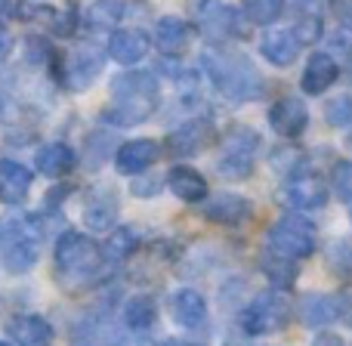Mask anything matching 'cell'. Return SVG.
Wrapping results in <instances>:
<instances>
[{"instance_id": "d6986e66", "label": "cell", "mask_w": 352, "mask_h": 346, "mask_svg": "<svg viewBox=\"0 0 352 346\" xmlns=\"http://www.w3.org/2000/svg\"><path fill=\"white\" fill-rule=\"evenodd\" d=\"M118 210H121V207H118L115 188L99 186V188H93L84 201V223L90 226L93 232H109L118 219Z\"/></svg>"}, {"instance_id": "7bdbcfd3", "label": "cell", "mask_w": 352, "mask_h": 346, "mask_svg": "<svg viewBox=\"0 0 352 346\" xmlns=\"http://www.w3.org/2000/svg\"><path fill=\"white\" fill-rule=\"evenodd\" d=\"M0 346H16V343H0Z\"/></svg>"}, {"instance_id": "484cf974", "label": "cell", "mask_w": 352, "mask_h": 346, "mask_svg": "<svg viewBox=\"0 0 352 346\" xmlns=\"http://www.w3.org/2000/svg\"><path fill=\"white\" fill-rule=\"evenodd\" d=\"M260 269L275 291H291V288L297 285V275H300L297 263L275 254V250H269V248L263 250V257H260Z\"/></svg>"}, {"instance_id": "5b68a950", "label": "cell", "mask_w": 352, "mask_h": 346, "mask_svg": "<svg viewBox=\"0 0 352 346\" xmlns=\"http://www.w3.org/2000/svg\"><path fill=\"white\" fill-rule=\"evenodd\" d=\"M256 152H260V133L254 127H235L226 130V136L219 140V155H217V171L223 180L241 182L254 173L256 164Z\"/></svg>"}, {"instance_id": "44dd1931", "label": "cell", "mask_w": 352, "mask_h": 346, "mask_svg": "<svg viewBox=\"0 0 352 346\" xmlns=\"http://www.w3.org/2000/svg\"><path fill=\"white\" fill-rule=\"evenodd\" d=\"M155 43L164 56H182L192 43V25L182 22L179 16H164L155 25Z\"/></svg>"}, {"instance_id": "4fadbf2b", "label": "cell", "mask_w": 352, "mask_h": 346, "mask_svg": "<svg viewBox=\"0 0 352 346\" xmlns=\"http://www.w3.org/2000/svg\"><path fill=\"white\" fill-rule=\"evenodd\" d=\"M99 72H102V53H99L96 47L84 43V47H74L72 53H68L65 84L72 87V90H87V87L99 78Z\"/></svg>"}, {"instance_id": "8fae6325", "label": "cell", "mask_w": 352, "mask_h": 346, "mask_svg": "<svg viewBox=\"0 0 352 346\" xmlns=\"http://www.w3.org/2000/svg\"><path fill=\"white\" fill-rule=\"evenodd\" d=\"M201 213H204V219H210V223H217V226H232V229H238V226H248L250 219H254V201L238 192H219V195H213V198H204Z\"/></svg>"}, {"instance_id": "7402d4cb", "label": "cell", "mask_w": 352, "mask_h": 346, "mask_svg": "<svg viewBox=\"0 0 352 346\" xmlns=\"http://www.w3.org/2000/svg\"><path fill=\"white\" fill-rule=\"evenodd\" d=\"M31 188V171L19 161L0 158V201L3 204H22Z\"/></svg>"}, {"instance_id": "3957f363", "label": "cell", "mask_w": 352, "mask_h": 346, "mask_svg": "<svg viewBox=\"0 0 352 346\" xmlns=\"http://www.w3.org/2000/svg\"><path fill=\"white\" fill-rule=\"evenodd\" d=\"M105 263V254L93 238L80 232H65L56 244V275L65 288H84L93 285Z\"/></svg>"}, {"instance_id": "1f68e13d", "label": "cell", "mask_w": 352, "mask_h": 346, "mask_svg": "<svg viewBox=\"0 0 352 346\" xmlns=\"http://www.w3.org/2000/svg\"><path fill=\"white\" fill-rule=\"evenodd\" d=\"M328 186H331V192H334L340 201H346V204H352V158L337 161L334 171H331Z\"/></svg>"}, {"instance_id": "f546056e", "label": "cell", "mask_w": 352, "mask_h": 346, "mask_svg": "<svg viewBox=\"0 0 352 346\" xmlns=\"http://www.w3.org/2000/svg\"><path fill=\"white\" fill-rule=\"evenodd\" d=\"M136 244H140V238H136V232L133 229H115L109 235V241H105V248H102V254H105V260H127L130 254L136 250Z\"/></svg>"}, {"instance_id": "ffe728a7", "label": "cell", "mask_w": 352, "mask_h": 346, "mask_svg": "<svg viewBox=\"0 0 352 346\" xmlns=\"http://www.w3.org/2000/svg\"><path fill=\"white\" fill-rule=\"evenodd\" d=\"M167 188H170L179 201H186V204H198V201H204L207 195H210L207 180L188 164H176L173 171L167 173Z\"/></svg>"}, {"instance_id": "e575fe53", "label": "cell", "mask_w": 352, "mask_h": 346, "mask_svg": "<svg viewBox=\"0 0 352 346\" xmlns=\"http://www.w3.org/2000/svg\"><path fill=\"white\" fill-rule=\"evenodd\" d=\"M324 121L328 127H349L352 124V96H334L324 105Z\"/></svg>"}, {"instance_id": "d4e9b609", "label": "cell", "mask_w": 352, "mask_h": 346, "mask_svg": "<svg viewBox=\"0 0 352 346\" xmlns=\"http://www.w3.org/2000/svg\"><path fill=\"white\" fill-rule=\"evenodd\" d=\"M74 152L65 146V142H50V146L37 149L34 155V164L37 171H41L43 176H50V180H59V176L72 173L74 171Z\"/></svg>"}, {"instance_id": "ac0fdd59", "label": "cell", "mask_w": 352, "mask_h": 346, "mask_svg": "<svg viewBox=\"0 0 352 346\" xmlns=\"http://www.w3.org/2000/svg\"><path fill=\"white\" fill-rule=\"evenodd\" d=\"M152 50V37L142 28H118L109 37V56L121 65H136Z\"/></svg>"}, {"instance_id": "cb8c5ba5", "label": "cell", "mask_w": 352, "mask_h": 346, "mask_svg": "<svg viewBox=\"0 0 352 346\" xmlns=\"http://www.w3.org/2000/svg\"><path fill=\"white\" fill-rule=\"evenodd\" d=\"M294 34L303 47L316 43L324 31V22H322V10H318L316 0H294Z\"/></svg>"}, {"instance_id": "277c9868", "label": "cell", "mask_w": 352, "mask_h": 346, "mask_svg": "<svg viewBox=\"0 0 352 346\" xmlns=\"http://www.w3.org/2000/svg\"><path fill=\"white\" fill-rule=\"evenodd\" d=\"M266 248L287 260L300 263L309 260L318 250V229L303 217V213H285L266 229Z\"/></svg>"}, {"instance_id": "e0dca14e", "label": "cell", "mask_w": 352, "mask_h": 346, "mask_svg": "<svg viewBox=\"0 0 352 346\" xmlns=\"http://www.w3.org/2000/svg\"><path fill=\"white\" fill-rule=\"evenodd\" d=\"M158 158H161V146L155 140H130V142H121V149L115 155V164H118V173L140 176Z\"/></svg>"}, {"instance_id": "6da1fadb", "label": "cell", "mask_w": 352, "mask_h": 346, "mask_svg": "<svg viewBox=\"0 0 352 346\" xmlns=\"http://www.w3.org/2000/svg\"><path fill=\"white\" fill-rule=\"evenodd\" d=\"M161 105V84L152 72H124L111 80V99L102 109V121L115 127L146 124Z\"/></svg>"}, {"instance_id": "74e56055", "label": "cell", "mask_w": 352, "mask_h": 346, "mask_svg": "<svg viewBox=\"0 0 352 346\" xmlns=\"http://www.w3.org/2000/svg\"><path fill=\"white\" fill-rule=\"evenodd\" d=\"M161 188V180H142V182H133V192L140 195V198H152L155 192Z\"/></svg>"}, {"instance_id": "52a82bcc", "label": "cell", "mask_w": 352, "mask_h": 346, "mask_svg": "<svg viewBox=\"0 0 352 346\" xmlns=\"http://www.w3.org/2000/svg\"><path fill=\"white\" fill-rule=\"evenodd\" d=\"M37 223L19 217L0 219V263L6 272H28L37 263Z\"/></svg>"}, {"instance_id": "b9f144b4", "label": "cell", "mask_w": 352, "mask_h": 346, "mask_svg": "<svg viewBox=\"0 0 352 346\" xmlns=\"http://www.w3.org/2000/svg\"><path fill=\"white\" fill-rule=\"evenodd\" d=\"M349 223H352V204H349Z\"/></svg>"}, {"instance_id": "60d3db41", "label": "cell", "mask_w": 352, "mask_h": 346, "mask_svg": "<svg viewBox=\"0 0 352 346\" xmlns=\"http://www.w3.org/2000/svg\"><path fill=\"white\" fill-rule=\"evenodd\" d=\"M158 346H201V343H195V340H179V337H167V340H161Z\"/></svg>"}, {"instance_id": "9c48e42d", "label": "cell", "mask_w": 352, "mask_h": 346, "mask_svg": "<svg viewBox=\"0 0 352 346\" xmlns=\"http://www.w3.org/2000/svg\"><path fill=\"white\" fill-rule=\"evenodd\" d=\"M198 25H201V34H204L213 47H223L226 41L244 34L241 12L219 3V0H204V3L198 6Z\"/></svg>"}, {"instance_id": "83f0119b", "label": "cell", "mask_w": 352, "mask_h": 346, "mask_svg": "<svg viewBox=\"0 0 352 346\" xmlns=\"http://www.w3.org/2000/svg\"><path fill=\"white\" fill-rule=\"evenodd\" d=\"M158 322V306L148 294H136L124 303V325H127L133 334H148Z\"/></svg>"}, {"instance_id": "ba28073f", "label": "cell", "mask_w": 352, "mask_h": 346, "mask_svg": "<svg viewBox=\"0 0 352 346\" xmlns=\"http://www.w3.org/2000/svg\"><path fill=\"white\" fill-rule=\"evenodd\" d=\"M278 204H285L294 213H312L322 210L331 198V186L322 173L316 171H303V173H291L275 192Z\"/></svg>"}, {"instance_id": "30bf717a", "label": "cell", "mask_w": 352, "mask_h": 346, "mask_svg": "<svg viewBox=\"0 0 352 346\" xmlns=\"http://www.w3.org/2000/svg\"><path fill=\"white\" fill-rule=\"evenodd\" d=\"M266 121L281 140H300L309 130V109L300 96H281L269 105Z\"/></svg>"}, {"instance_id": "7a4b0ae2", "label": "cell", "mask_w": 352, "mask_h": 346, "mask_svg": "<svg viewBox=\"0 0 352 346\" xmlns=\"http://www.w3.org/2000/svg\"><path fill=\"white\" fill-rule=\"evenodd\" d=\"M201 65H204L210 84L217 87V93L229 102L241 105L250 99H260L263 93V78L254 68V62L248 59L238 50H210V53L201 56Z\"/></svg>"}, {"instance_id": "2e32d148", "label": "cell", "mask_w": 352, "mask_h": 346, "mask_svg": "<svg viewBox=\"0 0 352 346\" xmlns=\"http://www.w3.org/2000/svg\"><path fill=\"white\" fill-rule=\"evenodd\" d=\"M300 47L303 43L297 41L291 28H269L266 34L260 37V56L275 68H287L297 62L300 56Z\"/></svg>"}, {"instance_id": "4316f807", "label": "cell", "mask_w": 352, "mask_h": 346, "mask_svg": "<svg viewBox=\"0 0 352 346\" xmlns=\"http://www.w3.org/2000/svg\"><path fill=\"white\" fill-rule=\"evenodd\" d=\"M297 318L306 328H324V325H331L337 318L334 297L331 294H306L297 303Z\"/></svg>"}, {"instance_id": "836d02e7", "label": "cell", "mask_w": 352, "mask_h": 346, "mask_svg": "<svg viewBox=\"0 0 352 346\" xmlns=\"http://www.w3.org/2000/svg\"><path fill=\"white\" fill-rule=\"evenodd\" d=\"M328 266L331 272L343 275V279H352V241H334L328 248Z\"/></svg>"}, {"instance_id": "ab89813d", "label": "cell", "mask_w": 352, "mask_h": 346, "mask_svg": "<svg viewBox=\"0 0 352 346\" xmlns=\"http://www.w3.org/2000/svg\"><path fill=\"white\" fill-rule=\"evenodd\" d=\"M12 12H16L12 0H0V28H6V22L12 19Z\"/></svg>"}, {"instance_id": "d590c367", "label": "cell", "mask_w": 352, "mask_h": 346, "mask_svg": "<svg viewBox=\"0 0 352 346\" xmlns=\"http://www.w3.org/2000/svg\"><path fill=\"white\" fill-rule=\"evenodd\" d=\"M334 310H337V318L352 331V285L343 288V291L334 297Z\"/></svg>"}, {"instance_id": "f35d334b", "label": "cell", "mask_w": 352, "mask_h": 346, "mask_svg": "<svg viewBox=\"0 0 352 346\" xmlns=\"http://www.w3.org/2000/svg\"><path fill=\"white\" fill-rule=\"evenodd\" d=\"M312 346H346L343 343V337L340 334H331V331H322V334L312 340Z\"/></svg>"}, {"instance_id": "8d00e7d4", "label": "cell", "mask_w": 352, "mask_h": 346, "mask_svg": "<svg viewBox=\"0 0 352 346\" xmlns=\"http://www.w3.org/2000/svg\"><path fill=\"white\" fill-rule=\"evenodd\" d=\"M28 56L34 62H47V56H50V43H47V37H37V34H31L28 41Z\"/></svg>"}, {"instance_id": "f1b7e54d", "label": "cell", "mask_w": 352, "mask_h": 346, "mask_svg": "<svg viewBox=\"0 0 352 346\" xmlns=\"http://www.w3.org/2000/svg\"><path fill=\"white\" fill-rule=\"evenodd\" d=\"M241 12L250 25H263L266 28V25H272L285 12V0H244Z\"/></svg>"}, {"instance_id": "4dcf8cb0", "label": "cell", "mask_w": 352, "mask_h": 346, "mask_svg": "<svg viewBox=\"0 0 352 346\" xmlns=\"http://www.w3.org/2000/svg\"><path fill=\"white\" fill-rule=\"evenodd\" d=\"M121 22V3L118 0H99V3L90 6L87 12V25L93 31H105V28H115Z\"/></svg>"}, {"instance_id": "603a6c76", "label": "cell", "mask_w": 352, "mask_h": 346, "mask_svg": "<svg viewBox=\"0 0 352 346\" xmlns=\"http://www.w3.org/2000/svg\"><path fill=\"white\" fill-rule=\"evenodd\" d=\"M10 337L22 346H50L53 343V325L41 316H16L6 325Z\"/></svg>"}, {"instance_id": "d6a6232c", "label": "cell", "mask_w": 352, "mask_h": 346, "mask_svg": "<svg viewBox=\"0 0 352 346\" xmlns=\"http://www.w3.org/2000/svg\"><path fill=\"white\" fill-rule=\"evenodd\" d=\"M43 19H47V28L53 31L56 37H72L74 28H78V16L74 10H37Z\"/></svg>"}, {"instance_id": "9a60e30c", "label": "cell", "mask_w": 352, "mask_h": 346, "mask_svg": "<svg viewBox=\"0 0 352 346\" xmlns=\"http://www.w3.org/2000/svg\"><path fill=\"white\" fill-rule=\"evenodd\" d=\"M170 316L179 328L204 331L207 328V300L195 288H179L170 297Z\"/></svg>"}, {"instance_id": "8992f818", "label": "cell", "mask_w": 352, "mask_h": 346, "mask_svg": "<svg viewBox=\"0 0 352 346\" xmlns=\"http://www.w3.org/2000/svg\"><path fill=\"white\" fill-rule=\"evenodd\" d=\"M291 303H287L285 291H266L256 294V297L248 300L241 312H238V328L244 331L248 337H269L278 334V331L287 328L291 322Z\"/></svg>"}, {"instance_id": "7c38bea8", "label": "cell", "mask_w": 352, "mask_h": 346, "mask_svg": "<svg viewBox=\"0 0 352 346\" xmlns=\"http://www.w3.org/2000/svg\"><path fill=\"white\" fill-rule=\"evenodd\" d=\"M213 142V124L204 118H192V121L179 124L170 136H167V152L173 158H195Z\"/></svg>"}, {"instance_id": "5bb4252c", "label": "cell", "mask_w": 352, "mask_h": 346, "mask_svg": "<svg viewBox=\"0 0 352 346\" xmlns=\"http://www.w3.org/2000/svg\"><path fill=\"white\" fill-rule=\"evenodd\" d=\"M337 80H340V62H337V56L316 53V56H309L303 74H300V90H303L306 96H322Z\"/></svg>"}]
</instances>
